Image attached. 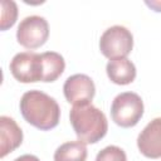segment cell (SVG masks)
<instances>
[{"label": "cell", "instance_id": "cell-8", "mask_svg": "<svg viewBox=\"0 0 161 161\" xmlns=\"http://www.w3.org/2000/svg\"><path fill=\"white\" fill-rule=\"evenodd\" d=\"M140 152L148 158L161 157V117L152 119L137 137Z\"/></svg>", "mask_w": 161, "mask_h": 161}, {"label": "cell", "instance_id": "cell-10", "mask_svg": "<svg viewBox=\"0 0 161 161\" xmlns=\"http://www.w3.org/2000/svg\"><path fill=\"white\" fill-rule=\"evenodd\" d=\"M106 72L109 80L118 86L130 84L136 78V67L128 58L111 59L106 65Z\"/></svg>", "mask_w": 161, "mask_h": 161}, {"label": "cell", "instance_id": "cell-1", "mask_svg": "<svg viewBox=\"0 0 161 161\" xmlns=\"http://www.w3.org/2000/svg\"><path fill=\"white\" fill-rule=\"evenodd\" d=\"M23 118L42 131H49L58 126L60 118V108L57 101L49 94L31 89L23 94L20 103Z\"/></svg>", "mask_w": 161, "mask_h": 161}, {"label": "cell", "instance_id": "cell-11", "mask_svg": "<svg viewBox=\"0 0 161 161\" xmlns=\"http://www.w3.org/2000/svg\"><path fill=\"white\" fill-rule=\"evenodd\" d=\"M43 62V80L45 83H52L57 80L65 69L64 58L57 52L42 53Z\"/></svg>", "mask_w": 161, "mask_h": 161}, {"label": "cell", "instance_id": "cell-5", "mask_svg": "<svg viewBox=\"0 0 161 161\" xmlns=\"http://www.w3.org/2000/svg\"><path fill=\"white\" fill-rule=\"evenodd\" d=\"M13 77L20 83H35L43 80L42 54L21 52L13 57L9 64Z\"/></svg>", "mask_w": 161, "mask_h": 161}, {"label": "cell", "instance_id": "cell-6", "mask_svg": "<svg viewBox=\"0 0 161 161\" xmlns=\"http://www.w3.org/2000/svg\"><path fill=\"white\" fill-rule=\"evenodd\" d=\"M49 36V25L45 18L30 15L24 18L16 30L18 43L26 49H36L45 44Z\"/></svg>", "mask_w": 161, "mask_h": 161}, {"label": "cell", "instance_id": "cell-14", "mask_svg": "<svg viewBox=\"0 0 161 161\" xmlns=\"http://www.w3.org/2000/svg\"><path fill=\"white\" fill-rule=\"evenodd\" d=\"M96 161H127V156L121 147L111 145L98 152Z\"/></svg>", "mask_w": 161, "mask_h": 161}, {"label": "cell", "instance_id": "cell-4", "mask_svg": "<svg viewBox=\"0 0 161 161\" xmlns=\"http://www.w3.org/2000/svg\"><path fill=\"white\" fill-rule=\"evenodd\" d=\"M133 48V35L132 33L122 26L113 25L104 30L99 39V50L101 53L111 59L126 58Z\"/></svg>", "mask_w": 161, "mask_h": 161}, {"label": "cell", "instance_id": "cell-7", "mask_svg": "<svg viewBox=\"0 0 161 161\" xmlns=\"http://www.w3.org/2000/svg\"><path fill=\"white\" fill-rule=\"evenodd\" d=\"M63 93L67 102L73 106L91 103L96 94V86L87 74H73L64 82Z\"/></svg>", "mask_w": 161, "mask_h": 161}, {"label": "cell", "instance_id": "cell-15", "mask_svg": "<svg viewBox=\"0 0 161 161\" xmlns=\"http://www.w3.org/2000/svg\"><path fill=\"white\" fill-rule=\"evenodd\" d=\"M14 161H40V160L34 155H21L19 157H16Z\"/></svg>", "mask_w": 161, "mask_h": 161}, {"label": "cell", "instance_id": "cell-12", "mask_svg": "<svg viewBox=\"0 0 161 161\" xmlns=\"http://www.w3.org/2000/svg\"><path fill=\"white\" fill-rule=\"evenodd\" d=\"M87 146L80 141H69L62 143L54 152V161H86Z\"/></svg>", "mask_w": 161, "mask_h": 161}, {"label": "cell", "instance_id": "cell-3", "mask_svg": "<svg viewBox=\"0 0 161 161\" xmlns=\"http://www.w3.org/2000/svg\"><path fill=\"white\" fill-rule=\"evenodd\" d=\"M143 116L142 98L133 92H123L114 97L111 104L112 121L123 128L133 127Z\"/></svg>", "mask_w": 161, "mask_h": 161}, {"label": "cell", "instance_id": "cell-16", "mask_svg": "<svg viewBox=\"0 0 161 161\" xmlns=\"http://www.w3.org/2000/svg\"><path fill=\"white\" fill-rule=\"evenodd\" d=\"M146 5L147 6H150V8H152L155 11H157V13H160L161 11V3L160 1H146Z\"/></svg>", "mask_w": 161, "mask_h": 161}, {"label": "cell", "instance_id": "cell-9", "mask_svg": "<svg viewBox=\"0 0 161 161\" xmlns=\"http://www.w3.org/2000/svg\"><path fill=\"white\" fill-rule=\"evenodd\" d=\"M23 142V131L14 118L0 117V156L5 157L16 150Z\"/></svg>", "mask_w": 161, "mask_h": 161}, {"label": "cell", "instance_id": "cell-13", "mask_svg": "<svg viewBox=\"0 0 161 161\" xmlns=\"http://www.w3.org/2000/svg\"><path fill=\"white\" fill-rule=\"evenodd\" d=\"M18 18V6L11 0L1 1V30L11 28Z\"/></svg>", "mask_w": 161, "mask_h": 161}, {"label": "cell", "instance_id": "cell-2", "mask_svg": "<svg viewBox=\"0 0 161 161\" xmlns=\"http://www.w3.org/2000/svg\"><path fill=\"white\" fill-rule=\"evenodd\" d=\"M70 125L78 141L83 143H97L108 130V122L104 113L92 103L73 106L69 112Z\"/></svg>", "mask_w": 161, "mask_h": 161}]
</instances>
